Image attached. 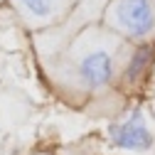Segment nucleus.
<instances>
[{"instance_id":"3","label":"nucleus","mask_w":155,"mask_h":155,"mask_svg":"<svg viewBox=\"0 0 155 155\" xmlns=\"http://www.w3.org/2000/svg\"><path fill=\"white\" fill-rule=\"evenodd\" d=\"M12 10L30 30H49L74 10L76 0H10Z\"/></svg>"},{"instance_id":"4","label":"nucleus","mask_w":155,"mask_h":155,"mask_svg":"<svg viewBox=\"0 0 155 155\" xmlns=\"http://www.w3.org/2000/svg\"><path fill=\"white\" fill-rule=\"evenodd\" d=\"M111 140L123 148V150H133V153H145L153 148L155 138H153V130L145 121V116L140 111H133L128 118L118 121L111 126Z\"/></svg>"},{"instance_id":"5","label":"nucleus","mask_w":155,"mask_h":155,"mask_svg":"<svg viewBox=\"0 0 155 155\" xmlns=\"http://www.w3.org/2000/svg\"><path fill=\"white\" fill-rule=\"evenodd\" d=\"M0 3H3V0H0Z\"/></svg>"},{"instance_id":"2","label":"nucleus","mask_w":155,"mask_h":155,"mask_svg":"<svg viewBox=\"0 0 155 155\" xmlns=\"http://www.w3.org/2000/svg\"><path fill=\"white\" fill-rule=\"evenodd\" d=\"M99 22L128 45L155 40V0H106Z\"/></svg>"},{"instance_id":"1","label":"nucleus","mask_w":155,"mask_h":155,"mask_svg":"<svg viewBox=\"0 0 155 155\" xmlns=\"http://www.w3.org/2000/svg\"><path fill=\"white\" fill-rule=\"evenodd\" d=\"M126 45L128 42L108 32L101 22L84 25L64 47V59L71 79L86 91L106 89L118 74V59Z\"/></svg>"}]
</instances>
